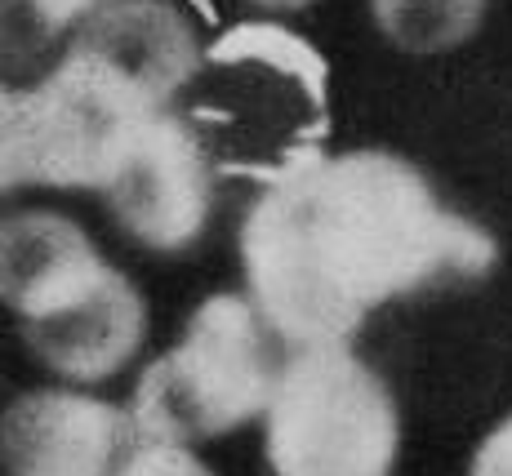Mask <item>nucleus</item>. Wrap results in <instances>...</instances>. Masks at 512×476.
Instances as JSON below:
<instances>
[{
	"mask_svg": "<svg viewBox=\"0 0 512 476\" xmlns=\"http://www.w3.org/2000/svg\"><path fill=\"white\" fill-rule=\"evenodd\" d=\"M490 263L486 227L392 152L303 156L241 218L245 290L290 347L348 343L374 307L477 281Z\"/></svg>",
	"mask_w": 512,
	"mask_h": 476,
	"instance_id": "1",
	"label": "nucleus"
},
{
	"mask_svg": "<svg viewBox=\"0 0 512 476\" xmlns=\"http://www.w3.org/2000/svg\"><path fill=\"white\" fill-rule=\"evenodd\" d=\"M277 343L245 294H210L183 339L143 370L130 401L139 432L147 441L196 445L259 419L281 370Z\"/></svg>",
	"mask_w": 512,
	"mask_h": 476,
	"instance_id": "2",
	"label": "nucleus"
},
{
	"mask_svg": "<svg viewBox=\"0 0 512 476\" xmlns=\"http://www.w3.org/2000/svg\"><path fill=\"white\" fill-rule=\"evenodd\" d=\"M401 419L388 383L348 343L294 347L263 410L277 476H392Z\"/></svg>",
	"mask_w": 512,
	"mask_h": 476,
	"instance_id": "3",
	"label": "nucleus"
},
{
	"mask_svg": "<svg viewBox=\"0 0 512 476\" xmlns=\"http://www.w3.org/2000/svg\"><path fill=\"white\" fill-rule=\"evenodd\" d=\"M112 218L130 241L156 254H179L201 241L214 201V161L192 121L156 112L121 147L103 183Z\"/></svg>",
	"mask_w": 512,
	"mask_h": 476,
	"instance_id": "4",
	"label": "nucleus"
},
{
	"mask_svg": "<svg viewBox=\"0 0 512 476\" xmlns=\"http://www.w3.org/2000/svg\"><path fill=\"white\" fill-rule=\"evenodd\" d=\"M147 441L130 405L72 388H36L0 414V463L9 476H116Z\"/></svg>",
	"mask_w": 512,
	"mask_h": 476,
	"instance_id": "5",
	"label": "nucleus"
},
{
	"mask_svg": "<svg viewBox=\"0 0 512 476\" xmlns=\"http://www.w3.org/2000/svg\"><path fill=\"white\" fill-rule=\"evenodd\" d=\"M121 267L98 254L81 223L54 210L0 214V307L23 330L49 325L94 299Z\"/></svg>",
	"mask_w": 512,
	"mask_h": 476,
	"instance_id": "6",
	"label": "nucleus"
},
{
	"mask_svg": "<svg viewBox=\"0 0 512 476\" xmlns=\"http://www.w3.org/2000/svg\"><path fill=\"white\" fill-rule=\"evenodd\" d=\"M147 339V303L125 272H116L94 299L36 330L23 343L49 374L67 383H103L139 356Z\"/></svg>",
	"mask_w": 512,
	"mask_h": 476,
	"instance_id": "7",
	"label": "nucleus"
},
{
	"mask_svg": "<svg viewBox=\"0 0 512 476\" xmlns=\"http://www.w3.org/2000/svg\"><path fill=\"white\" fill-rule=\"evenodd\" d=\"M72 41L139 76L165 107L201 72L196 32L170 0H107Z\"/></svg>",
	"mask_w": 512,
	"mask_h": 476,
	"instance_id": "8",
	"label": "nucleus"
},
{
	"mask_svg": "<svg viewBox=\"0 0 512 476\" xmlns=\"http://www.w3.org/2000/svg\"><path fill=\"white\" fill-rule=\"evenodd\" d=\"M107 0H0V72H32Z\"/></svg>",
	"mask_w": 512,
	"mask_h": 476,
	"instance_id": "9",
	"label": "nucleus"
},
{
	"mask_svg": "<svg viewBox=\"0 0 512 476\" xmlns=\"http://www.w3.org/2000/svg\"><path fill=\"white\" fill-rule=\"evenodd\" d=\"M383 41L406 54H446L472 41L486 18V0H370Z\"/></svg>",
	"mask_w": 512,
	"mask_h": 476,
	"instance_id": "10",
	"label": "nucleus"
},
{
	"mask_svg": "<svg viewBox=\"0 0 512 476\" xmlns=\"http://www.w3.org/2000/svg\"><path fill=\"white\" fill-rule=\"evenodd\" d=\"M32 183V138H27V89L0 81V196Z\"/></svg>",
	"mask_w": 512,
	"mask_h": 476,
	"instance_id": "11",
	"label": "nucleus"
},
{
	"mask_svg": "<svg viewBox=\"0 0 512 476\" xmlns=\"http://www.w3.org/2000/svg\"><path fill=\"white\" fill-rule=\"evenodd\" d=\"M116 476H214L196 459L187 445H170V441H139L134 454L121 463Z\"/></svg>",
	"mask_w": 512,
	"mask_h": 476,
	"instance_id": "12",
	"label": "nucleus"
},
{
	"mask_svg": "<svg viewBox=\"0 0 512 476\" xmlns=\"http://www.w3.org/2000/svg\"><path fill=\"white\" fill-rule=\"evenodd\" d=\"M472 476H512V414L499 419V428L477 445V454H472Z\"/></svg>",
	"mask_w": 512,
	"mask_h": 476,
	"instance_id": "13",
	"label": "nucleus"
},
{
	"mask_svg": "<svg viewBox=\"0 0 512 476\" xmlns=\"http://www.w3.org/2000/svg\"><path fill=\"white\" fill-rule=\"evenodd\" d=\"M250 5H263V9H285V14H294V9H308V5H317V0H250Z\"/></svg>",
	"mask_w": 512,
	"mask_h": 476,
	"instance_id": "14",
	"label": "nucleus"
}]
</instances>
